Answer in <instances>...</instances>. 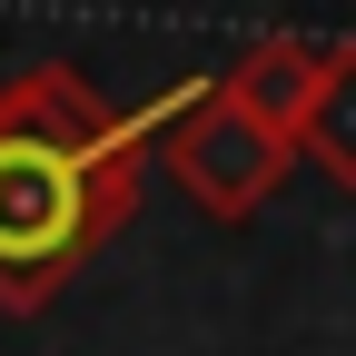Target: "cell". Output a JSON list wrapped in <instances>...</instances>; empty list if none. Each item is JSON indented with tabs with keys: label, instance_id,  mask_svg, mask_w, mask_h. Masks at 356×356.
<instances>
[{
	"label": "cell",
	"instance_id": "obj_1",
	"mask_svg": "<svg viewBox=\"0 0 356 356\" xmlns=\"http://www.w3.org/2000/svg\"><path fill=\"white\" fill-rule=\"evenodd\" d=\"M198 89H168L159 109H119L89 70L40 60L0 79V307H50L129 218L159 159V129Z\"/></svg>",
	"mask_w": 356,
	"mask_h": 356
},
{
	"label": "cell",
	"instance_id": "obj_2",
	"mask_svg": "<svg viewBox=\"0 0 356 356\" xmlns=\"http://www.w3.org/2000/svg\"><path fill=\"white\" fill-rule=\"evenodd\" d=\"M159 159H168V178H178L208 218H257L267 198H277V178L297 168L287 139H267L257 119H238L228 99H218V79L159 129Z\"/></svg>",
	"mask_w": 356,
	"mask_h": 356
},
{
	"label": "cell",
	"instance_id": "obj_3",
	"mask_svg": "<svg viewBox=\"0 0 356 356\" xmlns=\"http://www.w3.org/2000/svg\"><path fill=\"white\" fill-rule=\"evenodd\" d=\"M327 50H337V40H297V30L248 40V50L218 70V99H228L238 119H257L267 139H287V149H297L307 109H317V79H327Z\"/></svg>",
	"mask_w": 356,
	"mask_h": 356
},
{
	"label": "cell",
	"instance_id": "obj_4",
	"mask_svg": "<svg viewBox=\"0 0 356 356\" xmlns=\"http://www.w3.org/2000/svg\"><path fill=\"white\" fill-rule=\"evenodd\" d=\"M297 159H317L337 188L356 198V40H337V50H327L317 109H307V129H297Z\"/></svg>",
	"mask_w": 356,
	"mask_h": 356
}]
</instances>
